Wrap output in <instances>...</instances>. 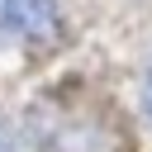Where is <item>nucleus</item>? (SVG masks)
<instances>
[{
    "label": "nucleus",
    "instance_id": "f257e3e1",
    "mask_svg": "<svg viewBox=\"0 0 152 152\" xmlns=\"http://www.w3.org/2000/svg\"><path fill=\"white\" fill-rule=\"evenodd\" d=\"M57 0H0V52H38L57 38Z\"/></svg>",
    "mask_w": 152,
    "mask_h": 152
},
{
    "label": "nucleus",
    "instance_id": "7ed1b4c3",
    "mask_svg": "<svg viewBox=\"0 0 152 152\" xmlns=\"http://www.w3.org/2000/svg\"><path fill=\"white\" fill-rule=\"evenodd\" d=\"M142 100H147V119H152V66H147V90H142Z\"/></svg>",
    "mask_w": 152,
    "mask_h": 152
},
{
    "label": "nucleus",
    "instance_id": "f03ea898",
    "mask_svg": "<svg viewBox=\"0 0 152 152\" xmlns=\"http://www.w3.org/2000/svg\"><path fill=\"white\" fill-rule=\"evenodd\" d=\"M0 152H14V138H10V124H5V114H0Z\"/></svg>",
    "mask_w": 152,
    "mask_h": 152
}]
</instances>
